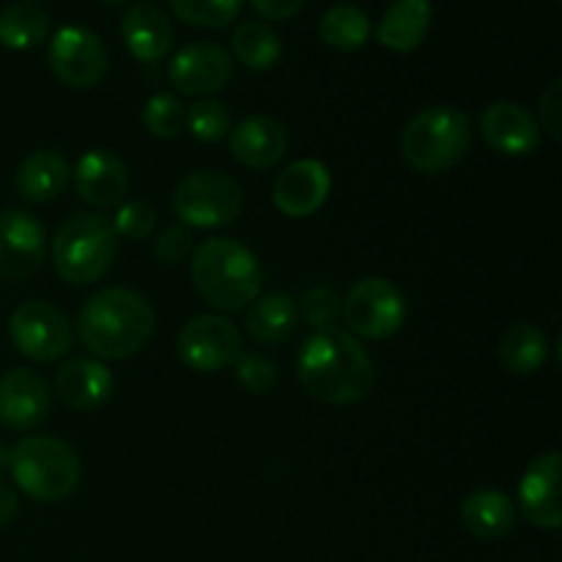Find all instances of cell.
<instances>
[{
    "label": "cell",
    "mask_w": 562,
    "mask_h": 562,
    "mask_svg": "<svg viewBox=\"0 0 562 562\" xmlns=\"http://www.w3.org/2000/svg\"><path fill=\"white\" fill-rule=\"evenodd\" d=\"M296 379L307 395L329 406L360 404L376 384V366L360 338L346 329H318L296 355Z\"/></svg>",
    "instance_id": "obj_1"
},
{
    "label": "cell",
    "mask_w": 562,
    "mask_h": 562,
    "mask_svg": "<svg viewBox=\"0 0 562 562\" xmlns=\"http://www.w3.org/2000/svg\"><path fill=\"white\" fill-rule=\"evenodd\" d=\"M157 327L154 305L135 289L110 285L88 296L77 316L80 344L97 360H126L151 340Z\"/></svg>",
    "instance_id": "obj_2"
},
{
    "label": "cell",
    "mask_w": 562,
    "mask_h": 562,
    "mask_svg": "<svg viewBox=\"0 0 562 562\" xmlns=\"http://www.w3.org/2000/svg\"><path fill=\"white\" fill-rule=\"evenodd\" d=\"M190 278L203 302L217 311L234 313L261 294L263 269L245 241L214 236L192 250Z\"/></svg>",
    "instance_id": "obj_3"
},
{
    "label": "cell",
    "mask_w": 562,
    "mask_h": 562,
    "mask_svg": "<svg viewBox=\"0 0 562 562\" xmlns=\"http://www.w3.org/2000/svg\"><path fill=\"white\" fill-rule=\"evenodd\" d=\"M9 472L16 488L36 503H60L80 486L82 461L64 439L33 434L11 448Z\"/></svg>",
    "instance_id": "obj_4"
},
{
    "label": "cell",
    "mask_w": 562,
    "mask_h": 562,
    "mask_svg": "<svg viewBox=\"0 0 562 562\" xmlns=\"http://www.w3.org/2000/svg\"><path fill=\"white\" fill-rule=\"evenodd\" d=\"M472 143V121L453 104L420 110L401 135V157L412 170L439 176L453 170L467 157Z\"/></svg>",
    "instance_id": "obj_5"
},
{
    "label": "cell",
    "mask_w": 562,
    "mask_h": 562,
    "mask_svg": "<svg viewBox=\"0 0 562 562\" xmlns=\"http://www.w3.org/2000/svg\"><path fill=\"white\" fill-rule=\"evenodd\" d=\"M53 267L69 285H93L110 272L119 252L110 217L99 212H75L53 236Z\"/></svg>",
    "instance_id": "obj_6"
},
{
    "label": "cell",
    "mask_w": 562,
    "mask_h": 562,
    "mask_svg": "<svg viewBox=\"0 0 562 562\" xmlns=\"http://www.w3.org/2000/svg\"><path fill=\"white\" fill-rule=\"evenodd\" d=\"M241 209L245 190L223 170H192L173 190V214L190 231L225 228L239 220Z\"/></svg>",
    "instance_id": "obj_7"
},
{
    "label": "cell",
    "mask_w": 562,
    "mask_h": 562,
    "mask_svg": "<svg viewBox=\"0 0 562 562\" xmlns=\"http://www.w3.org/2000/svg\"><path fill=\"white\" fill-rule=\"evenodd\" d=\"M346 333L362 340H387L401 333L406 322V296L393 280L362 278L340 305Z\"/></svg>",
    "instance_id": "obj_8"
},
{
    "label": "cell",
    "mask_w": 562,
    "mask_h": 562,
    "mask_svg": "<svg viewBox=\"0 0 562 562\" xmlns=\"http://www.w3.org/2000/svg\"><path fill=\"white\" fill-rule=\"evenodd\" d=\"M9 338L27 360L55 362L75 346V324L53 302L27 300L9 316Z\"/></svg>",
    "instance_id": "obj_9"
},
{
    "label": "cell",
    "mask_w": 562,
    "mask_h": 562,
    "mask_svg": "<svg viewBox=\"0 0 562 562\" xmlns=\"http://www.w3.org/2000/svg\"><path fill=\"white\" fill-rule=\"evenodd\" d=\"M179 360L195 373H220L234 366L245 351L241 333L225 316L201 313L181 327L176 338Z\"/></svg>",
    "instance_id": "obj_10"
},
{
    "label": "cell",
    "mask_w": 562,
    "mask_h": 562,
    "mask_svg": "<svg viewBox=\"0 0 562 562\" xmlns=\"http://www.w3.org/2000/svg\"><path fill=\"white\" fill-rule=\"evenodd\" d=\"M47 64L64 86L86 91L108 75V49L91 27L64 25L49 38Z\"/></svg>",
    "instance_id": "obj_11"
},
{
    "label": "cell",
    "mask_w": 562,
    "mask_h": 562,
    "mask_svg": "<svg viewBox=\"0 0 562 562\" xmlns=\"http://www.w3.org/2000/svg\"><path fill=\"white\" fill-rule=\"evenodd\" d=\"M168 80L187 97L212 99L234 80V55L217 42H190L170 58Z\"/></svg>",
    "instance_id": "obj_12"
},
{
    "label": "cell",
    "mask_w": 562,
    "mask_h": 562,
    "mask_svg": "<svg viewBox=\"0 0 562 562\" xmlns=\"http://www.w3.org/2000/svg\"><path fill=\"white\" fill-rule=\"evenodd\" d=\"M47 258L44 225L22 209L0 212V278L27 280L42 269Z\"/></svg>",
    "instance_id": "obj_13"
},
{
    "label": "cell",
    "mask_w": 562,
    "mask_h": 562,
    "mask_svg": "<svg viewBox=\"0 0 562 562\" xmlns=\"http://www.w3.org/2000/svg\"><path fill=\"white\" fill-rule=\"evenodd\" d=\"M53 409V390L33 368H11L0 376V426L33 431Z\"/></svg>",
    "instance_id": "obj_14"
},
{
    "label": "cell",
    "mask_w": 562,
    "mask_h": 562,
    "mask_svg": "<svg viewBox=\"0 0 562 562\" xmlns=\"http://www.w3.org/2000/svg\"><path fill=\"white\" fill-rule=\"evenodd\" d=\"M333 190V176L322 159H296L289 168H283L274 179L272 201L278 212L285 217L302 220L316 214L327 203Z\"/></svg>",
    "instance_id": "obj_15"
},
{
    "label": "cell",
    "mask_w": 562,
    "mask_h": 562,
    "mask_svg": "<svg viewBox=\"0 0 562 562\" xmlns=\"http://www.w3.org/2000/svg\"><path fill=\"white\" fill-rule=\"evenodd\" d=\"M521 516L538 530H560V453L547 450L538 453L527 464L519 481V508Z\"/></svg>",
    "instance_id": "obj_16"
},
{
    "label": "cell",
    "mask_w": 562,
    "mask_h": 562,
    "mask_svg": "<svg viewBox=\"0 0 562 562\" xmlns=\"http://www.w3.org/2000/svg\"><path fill=\"white\" fill-rule=\"evenodd\" d=\"M75 190L88 206L93 209H119L130 192V168L113 151L91 148L77 159L71 168Z\"/></svg>",
    "instance_id": "obj_17"
},
{
    "label": "cell",
    "mask_w": 562,
    "mask_h": 562,
    "mask_svg": "<svg viewBox=\"0 0 562 562\" xmlns=\"http://www.w3.org/2000/svg\"><path fill=\"white\" fill-rule=\"evenodd\" d=\"M481 135L488 146L505 157H530L541 146L538 119L519 102H494L481 115Z\"/></svg>",
    "instance_id": "obj_18"
},
{
    "label": "cell",
    "mask_w": 562,
    "mask_h": 562,
    "mask_svg": "<svg viewBox=\"0 0 562 562\" xmlns=\"http://www.w3.org/2000/svg\"><path fill=\"white\" fill-rule=\"evenodd\" d=\"M121 38L132 58L140 64H159L176 44V27L168 11L154 0L132 3L121 16Z\"/></svg>",
    "instance_id": "obj_19"
},
{
    "label": "cell",
    "mask_w": 562,
    "mask_h": 562,
    "mask_svg": "<svg viewBox=\"0 0 562 562\" xmlns=\"http://www.w3.org/2000/svg\"><path fill=\"white\" fill-rule=\"evenodd\" d=\"M115 390V379L110 368L97 357H75L66 360L55 371L53 393L58 395L60 404L77 412L102 409Z\"/></svg>",
    "instance_id": "obj_20"
},
{
    "label": "cell",
    "mask_w": 562,
    "mask_h": 562,
    "mask_svg": "<svg viewBox=\"0 0 562 562\" xmlns=\"http://www.w3.org/2000/svg\"><path fill=\"white\" fill-rule=\"evenodd\" d=\"M231 157L250 170H269L289 151V132L278 119L250 115L228 132Z\"/></svg>",
    "instance_id": "obj_21"
},
{
    "label": "cell",
    "mask_w": 562,
    "mask_h": 562,
    "mask_svg": "<svg viewBox=\"0 0 562 562\" xmlns=\"http://www.w3.org/2000/svg\"><path fill=\"white\" fill-rule=\"evenodd\" d=\"M71 181V165L53 148L27 154L14 173V190L25 203H49L64 195Z\"/></svg>",
    "instance_id": "obj_22"
},
{
    "label": "cell",
    "mask_w": 562,
    "mask_h": 562,
    "mask_svg": "<svg viewBox=\"0 0 562 562\" xmlns=\"http://www.w3.org/2000/svg\"><path fill=\"white\" fill-rule=\"evenodd\" d=\"M516 521H519L516 503L497 488H477V492L467 494L461 503V525L481 541H499V538L510 536Z\"/></svg>",
    "instance_id": "obj_23"
},
{
    "label": "cell",
    "mask_w": 562,
    "mask_h": 562,
    "mask_svg": "<svg viewBox=\"0 0 562 562\" xmlns=\"http://www.w3.org/2000/svg\"><path fill=\"white\" fill-rule=\"evenodd\" d=\"M431 0H393L376 25V42L393 53H412L431 27Z\"/></svg>",
    "instance_id": "obj_24"
},
{
    "label": "cell",
    "mask_w": 562,
    "mask_h": 562,
    "mask_svg": "<svg viewBox=\"0 0 562 562\" xmlns=\"http://www.w3.org/2000/svg\"><path fill=\"white\" fill-rule=\"evenodd\" d=\"M247 335L261 346H280L296 333L300 307L289 291H269L256 296L247 311Z\"/></svg>",
    "instance_id": "obj_25"
},
{
    "label": "cell",
    "mask_w": 562,
    "mask_h": 562,
    "mask_svg": "<svg viewBox=\"0 0 562 562\" xmlns=\"http://www.w3.org/2000/svg\"><path fill=\"white\" fill-rule=\"evenodd\" d=\"M497 357L514 376H532L549 360V338L538 324L516 322L503 333L497 344Z\"/></svg>",
    "instance_id": "obj_26"
},
{
    "label": "cell",
    "mask_w": 562,
    "mask_h": 562,
    "mask_svg": "<svg viewBox=\"0 0 562 562\" xmlns=\"http://www.w3.org/2000/svg\"><path fill=\"white\" fill-rule=\"evenodd\" d=\"M231 55L250 71H267L272 69L280 60V55H283V42H280L278 31H274L272 25L258 20H247L234 27V36H231Z\"/></svg>",
    "instance_id": "obj_27"
},
{
    "label": "cell",
    "mask_w": 562,
    "mask_h": 562,
    "mask_svg": "<svg viewBox=\"0 0 562 562\" xmlns=\"http://www.w3.org/2000/svg\"><path fill=\"white\" fill-rule=\"evenodd\" d=\"M318 36L338 53H355L371 38V20L355 3H335L318 20Z\"/></svg>",
    "instance_id": "obj_28"
},
{
    "label": "cell",
    "mask_w": 562,
    "mask_h": 562,
    "mask_svg": "<svg viewBox=\"0 0 562 562\" xmlns=\"http://www.w3.org/2000/svg\"><path fill=\"white\" fill-rule=\"evenodd\" d=\"M49 36V14L36 3H11L0 9V44L5 49H33Z\"/></svg>",
    "instance_id": "obj_29"
},
{
    "label": "cell",
    "mask_w": 562,
    "mask_h": 562,
    "mask_svg": "<svg viewBox=\"0 0 562 562\" xmlns=\"http://www.w3.org/2000/svg\"><path fill=\"white\" fill-rule=\"evenodd\" d=\"M187 108L181 104L179 97L168 91H159L143 104V126L148 135L159 137V140H173L184 132Z\"/></svg>",
    "instance_id": "obj_30"
},
{
    "label": "cell",
    "mask_w": 562,
    "mask_h": 562,
    "mask_svg": "<svg viewBox=\"0 0 562 562\" xmlns=\"http://www.w3.org/2000/svg\"><path fill=\"white\" fill-rule=\"evenodd\" d=\"M181 22L195 27H228L239 16L241 0H170Z\"/></svg>",
    "instance_id": "obj_31"
},
{
    "label": "cell",
    "mask_w": 562,
    "mask_h": 562,
    "mask_svg": "<svg viewBox=\"0 0 562 562\" xmlns=\"http://www.w3.org/2000/svg\"><path fill=\"white\" fill-rule=\"evenodd\" d=\"M184 130L201 143H220L228 137L231 132V113L223 102L217 99H198L190 110H187Z\"/></svg>",
    "instance_id": "obj_32"
},
{
    "label": "cell",
    "mask_w": 562,
    "mask_h": 562,
    "mask_svg": "<svg viewBox=\"0 0 562 562\" xmlns=\"http://www.w3.org/2000/svg\"><path fill=\"white\" fill-rule=\"evenodd\" d=\"M340 305H344V300L338 296V291L324 283L311 285L302 294V300L296 302L300 316L311 324L313 333H318V329H333L340 322Z\"/></svg>",
    "instance_id": "obj_33"
},
{
    "label": "cell",
    "mask_w": 562,
    "mask_h": 562,
    "mask_svg": "<svg viewBox=\"0 0 562 562\" xmlns=\"http://www.w3.org/2000/svg\"><path fill=\"white\" fill-rule=\"evenodd\" d=\"M234 366L236 382L250 395H269L278 384V366L263 351H241Z\"/></svg>",
    "instance_id": "obj_34"
},
{
    "label": "cell",
    "mask_w": 562,
    "mask_h": 562,
    "mask_svg": "<svg viewBox=\"0 0 562 562\" xmlns=\"http://www.w3.org/2000/svg\"><path fill=\"white\" fill-rule=\"evenodd\" d=\"M110 223H113V231L119 239L143 241L154 234V228H157V212H154V206L148 201L135 198V201L121 203Z\"/></svg>",
    "instance_id": "obj_35"
},
{
    "label": "cell",
    "mask_w": 562,
    "mask_h": 562,
    "mask_svg": "<svg viewBox=\"0 0 562 562\" xmlns=\"http://www.w3.org/2000/svg\"><path fill=\"white\" fill-rule=\"evenodd\" d=\"M192 252V231L184 225H168L154 239V258L162 267H179Z\"/></svg>",
    "instance_id": "obj_36"
},
{
    "label": "cell",
    "mask_w": 562,
    "mask_h": 562,
    "mask_svg": "<svg viewBox=\"0 0 562 562\" xmlns=\"http://www.w3.org/2000/svg\"><path fill=\"white\" fill-rule=\"evenodd\" d=\"M538 115H541L538 126H543L554 140H560L562 137L560 132L562 130V80L560 77H554V80L543 88L541 97H538Z\"/></svg>",
    "instance_id": "obj_37"
},
{
    "label": "cell",
    "mask_w": 562,
    "mask_h": 562,
    "mask_svg": "<svg viewBox=\"0 0 562 562\" xmlns=\"http://www.w3.org/2000/svg\"><path fill=\"white\" fill-rule=\"evenodd\" d=\"M305 3L307 0H250L256 14L269 22L291 20V16H296L302 9H305Z\"/></svg>",
    "instance_id": "obj_38"
},
{
    "label": "cell",
    "mask_w": 562,
    "mask_h": 562,
    "mask_svg": "<svg viewBox=\"0 0 562 562\" xmlns=\"http://www.w3.org/2000/svg\"><path fill=\"white\" fill-rule=\"evenodd\" d=\"M16 514H20V499H16L14 488L0 483V530L9 527L16 519Z\"/></svg>",
    "instance_id": "obj_39"
},
{
    "label": "cell",
    "mask_w": 562,
    "mask_h": 562,
    "mask_svg": "<svg viewBox=\"0 0 562 562\" xmlns=\"http://www.w3.org/2000/svg\"><path fill=\"white\" fill-rule=\"evenodd\" d=\"M9 453H11V450L5 448V445H0V472L9 470Z\"/></svg>",
    "instance_id": "obj_40"
},
{
    "label": "cell",
    "mask_w": 562,
    "mask_h": 562,
    "mask_svg": "<svg viewBox=\"0 0 562 562\" xmlns=\"http://www.w3.org/2000/svg\"><path fill=\"white\" fill-rule=\"evenodd\" d=\"M102 3H108V5H121V3H126V0H102Z\"/></svg>",
    "instance_id": "obj_41"
},
{
    "label": "cell",
    "mask_w": 562,
    "mask_h": 562,
    "mask_svg": "<svg viewBox=\"0 0 562 562\" xmlns=\"http://www.w3.org/2000/svg\"><path fill=\"white\" fill-rule=\"evenodd\" d=\"M31 3H36V0H31Z\"/></svg>",
    "instance_id": "obj_42"
}]
</instances>
